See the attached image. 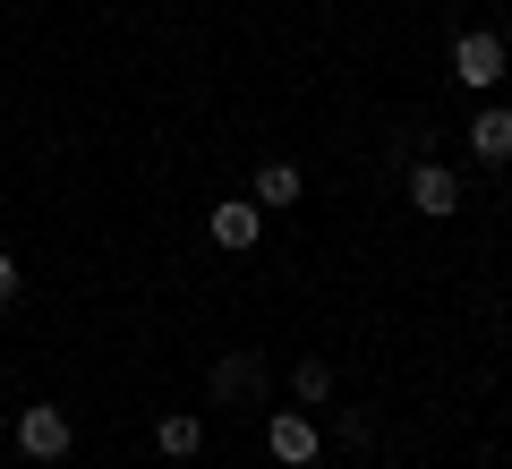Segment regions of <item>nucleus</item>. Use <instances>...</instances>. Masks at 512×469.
I'll list each match as a JSON object with an SVG mask.
<instances>
[{
  "instance_id": "7ed1b4c3",
  "label": "nucleus",
  "mask_w": 512,
  "mask_h": 469,
  "mask_svg": "<svg viewBox=\"0 0 512 469\" xmlns=\"http://www.w3.org/2000/svg\"><path fill=\"white\" fill-rule=\"evenodd\" d=\"M316 444H325V435H316L299 410H274V418H265V452H274L282 469H308V461H316Z\"/></svg>"
},
{
  "instance_id": "9b49d317",
  "label": "nucleus",
  "mask_w": 512,
  "mask_h": 469,
  "mask_svg": "<svg viewBox=\"0 0 512 469\" xmlns=\"http://www.w3.org/2000/svg\"><path fill=\"white\" fill-rule=\"evenodd\" d=\"M0 299H18V256H0Z\"/></svg>"
},
{
  "instance_id": "9d476101",
  "label": "nucleus",
  "mask_w": 512,
  "mask_h": 469,
  "mask_svg": "<svg viewBox=\"0 0 512 469\" xmlns=\"http://www.w3.org/2000/svg\"><path fill=\"white\" fill-rule=\"evenodd\" d=\"M291 393H299V401H325V393H333V367H325V359H299V367H291Z\"/></svg>"
},
{
  "instance_id": "0eeeda50",
  "label": "nucleus",
  "mask_w": 512,
  "mask_h": 469,
  "mask_svg": "<svg viewBox=\"0 0 512 469\" xmlns=\"http://www.w3.org/2000/svg\"><path fill=\"white\" fill-rule=\"evenodd\" d=\"M256 393H265V359L256 350H239V359L214 367V401H256Z\"/></svg>"
},
{
  "instance_id": "1a4fd4ad",
  "label": "nucleus",
  "mask_w": 512,
  "mask_h": 469,
  "mask_svg": "<svg viewBox=\"0 0 512 469\" xmlns=\"http://www.w3.org/2000/svg\"><path fill=\"white\" fill-rule=\"evenodd\" d=\"M154 444H163V452H171V461H188V452H197V444H205V427H197V418H188V410H171V418H163V427H154Z\"/></svg>"
},
{
  "instance_id": "f03ea898",
  "label": "nucleus",
  "mask_w": 512,
  "mask_h": 469,
  "mask_svg": "<svg viewBox=\"0 0 512 469\" xmlns=\"http://www.w3.org/2000/svg\"><path fill=\"white\" fill-rule=\"evenodd\" d=\"M453 77L487 94L495 77H504V35H487V26H478V35H461V43H453Z\"/></svg>"
},
{
  "instance_id": "f257e3e1",
  "label": "nucleus",
  "mask_w": 512,
  "mask_h": 469,
  "mask_svg": "<svg viewBox=\"0 0 512 469\" xmlns=\"http://www.w3.org/2000/svg\"><path fill=\"white\" fill-rule=\"evenodd\" d=\"M18 452L26 461H60V452H69V410H52V401L18 410Z\"/></svg>"
},
{
  "instance_id": "39448f33",
  "label": "nucleus",
  "mask_w": 512,
  "mask_h": 469,
  "mask_svg": "<svg viewBox=\"0 0 512 469\" xmlns=\"http://www.w3.org/2000/svg\"><path fill=\"white\" fill-rule=\"evenodd\" d=\"M205 231H214V248H256V231H265V205H214L205 214Z\"/></svg>"
},
{
  "instance_id": "6e6552de",
  "label": "nucleus",
  "mask_w": 512,
  "mask_h": 469,
  "mask_svg": "<svg viewBox=\"0 0 512 469\" xmlns=\"http://www.w3.org/2000/svg\"><path fill=\"white\" fill-rule=\"evenodd\" d=\"M256 205H299V163H265L256 171Z\"/></svg>"
},
{
  "instance_id": "20e7f679",
  "label": "nucleus",
  "mask_w": 512,
  "mask_h": 469,
  "mask_svg": "<svg viewBox=\"0 0 512 469\" xmlns=\"http://www.w3.org/2000/svg\"><path fill=\"white\" fill-rule=\"evenodd\" d=\"M410 205H419L427 222H444V214L461 205V180H453L444 163H419V171H410Z\"/></svg>"
},
{
  "instance_id": "423d86ee",
  "label": "nucleus",
  "mask_w": 512,
  "mask_h": 469,
  "mask_svg": "<svg viewBox=\"0 0 512 469\" xmlns=\"http://www.w3.org/2000/svg\"><path fill=\"white\" fill-rule=\"evenodd\" d=\"M470 154H478V163H512V111L504 103H487L470 120Z\"/></svg>"
}]
</instances>
